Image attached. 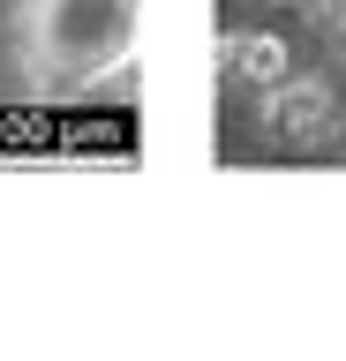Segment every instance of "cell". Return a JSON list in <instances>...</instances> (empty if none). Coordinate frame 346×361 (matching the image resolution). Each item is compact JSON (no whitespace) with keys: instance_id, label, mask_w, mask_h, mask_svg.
I'll return each mask as SVG.
<instances>
[{"instance_id":"7a4b0ae2","label":"cell","mask_w":346,"mask_h":361,"mask_svg":"<svg viewBox=\"0 0 346 361\" xmlns=\"http://www.w3.org/2000/svg\"><path fill=\"white\" fill-rule=\"evenodd\" d=\"M264 121H271L278 143H294V151H309V143H323L331 135V121H339V90L323 83V75H286L278 90H264Z\"/></svg>"},{"instance_id":"6da1fadb","label":"cell","mask_w":346,"mask_h":361,"mask_svg":"<svg viewBox=\"0 0 346 361\" xmlns=\"http://www.w3.org/2000/svg\"><path fill=\"white\" fill-rule=\"evenodd\" d=\"M143 45V0H30L23 61L46 90L113 83Z\"/></svg>"},{"instance_id":"3957f363","label":"cell","mask_w":346,"mask_h":361,"mask_svg":"<svg viewBox=\"0 0 346 361\" xmlns=\"http://www.w3.org/2000/svg\"><path fill=\"white\" fill-rule=\"evenodd\" d=\"M226 68H233V83H249V90H278L294 75V38L286 30H233Z\"/></svg>"}]
</instances>
